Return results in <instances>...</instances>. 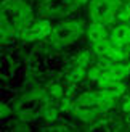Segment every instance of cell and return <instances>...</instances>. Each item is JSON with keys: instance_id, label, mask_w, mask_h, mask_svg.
Returning <instances> with one entry per match:
<instances>
[{"instance_id": "obj_1", "label": "cell", "mask_w": 130, "mask_h": 132, "mask_svg": "<svg viewBox=\"0 0 130 132\" xmlns=\"http://www.w3.org/2000/svg\"><path fill=\"white\" fill-rule=\"evenodd\" d=\"M130 76V66L120 64V63H98L88 69V77L93 82L101 84V82H120L125 77Z\"/></svg>"}, {"instance_id": "obj_2", "label": "cell", "mask_w": 130, "mask_h": 132, "mask_svg": "<svg viewBox=\"0 0 130 132\" xmlns=\"http://www.w3.org/2000/svg\"><path fill=\"white\" fill-rule=\"evenodd\" d=\"M119 0H92L90 2V18L95 24H113L114 23V15L117 8Z\"/></svg>"}, {"instance_id": "obj_3", "label": "cell", "mask_w": 130, "mask_h": 132, "mask_svg": "<svg viewBox=\"0 0 130 132\" xmlns=\"http://www.w3.org/2000/svg\"><path fill=\"white\" fill-rule=\"evenodd\" d=\"M53 32V26H51L47 19H40V21H34V19H26L24 24L21 26V37L24 40H37V39H45L51 36Z\"/></svg>"}, {"instance_id": "obj_4", "label": "cell", "mask_w": 130, "mask_h": 132, "mask_svg": "<svg viewBox=\"0 0 130 132\" xmlns=\"http://www.w3.org/2000/svg\"><path fill=\"white\" fill-rule=\"evenodd\" d=\"M77 31H79V26L76 23H61V24H58L56 28H53L51 34H53V37H56L58 40L66 42L71 37H74L77 34Z\"/></svg>"}, {"instance_id": "obj_5", "label": "cell", "mask_w": 130, "mask_h": 132, "mask_svg": "<svg viewBox=\"0 0 130 132\" xmlns=\"http://www.w3.org/2000/svg\"><path fill=\"white\" fill-rule=\"evenodd\" d=\"M127 21H130V3L119 0L114 15V23H127Z\"/></svg>"}, {"instance_id": "obj_6", "label": "cell", "mask_w": 130, "mask_h": 132, "mask_svg": "<svg viewBox=\"0 0 130 132\" xmlns=\"http://www.w3.org/2000/svg\"><path fill=\"white\" fill-rule=\"evenodd\" d=\"M124 111L125 113H130V98L125 100V103H124Z\"/></svg>"}, {"instance_id": "obj_7", "label": "cell", "mask_w": 130, "mask_h": 132, "mask_svg": "<svg viewBox=\"0 0 130 132\" xmlns=\"http://www.w3.org/2000/svg\"><path fill=\"white\" fill-rule=\"evenodd\" d=\"M127 2H128V3H130V0H127Z\"/></svg>"}]
</instances>
